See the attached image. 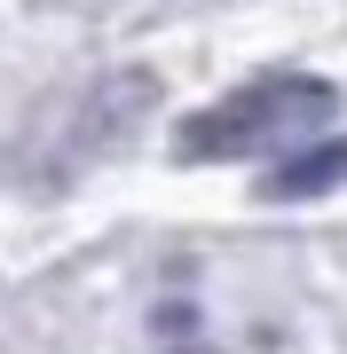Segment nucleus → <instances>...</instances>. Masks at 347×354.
Listing matches in <instances>:
<instances>
[{
  "label": "nucleus",
  "mask_w": 347,
  "mask_h": 354,
  "mask_svg": "<svg viewBox=\"0 0 347 354\" xmlns=\"http://www.w3.org/2000/svg\"><path fill=\"white\" fill-rule=\"evenodd\" d=\"M339 181H347V134L292 150V158L269 174V197H276V205H292V197H323V189H339Z\"/></svg>",
  "instance_id": "f03ea898"
},
{
  "label": "nucleus",
  "mask_w": 347,
  "mask_h": 354,
  "mask_svg": "<svg viewBox=\"0 0 347 354\" xmlns=\"http://www.w3.org/2000/svg\"><path fill=\"white\" fill-rule=\"evenodd\" d=\"M323 111H332V87L284 71V79H260V87L197 111L190 127L174 134V158H244V150H260V142H276V134H308Z\"/></svg>",
  "instance_id": "f257e3e1"
}]
</instances>
